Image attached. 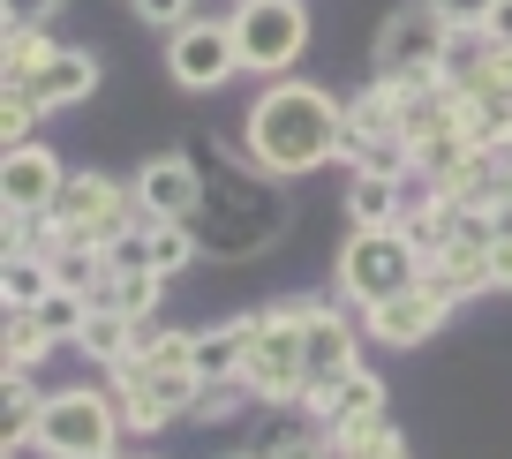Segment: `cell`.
<instances>
[{"instance_id": "6da1fadb", "label": "cell", "mask_w": 512, "mask_h": 459, "mask_svg": "<svg viewBox=\"0 0 512 459\" xmlns=\"http://www.w3.org/2000/svg\"><path fill=\"white\" fill-rule=\"evenodd\" d=\"M196 166H204V204H196V241L219 264L272 249L287 234V181L264 174L249 151H219V143H196Z\"/></svg>"}, {"instance_id": "7a4b0ae2", "label": "cell", "mask_w": 512, "mask_h": 459, "mask_svg": "<svg viewBox=\"0 0 512 459\" xmlns=\"http://www.w3.org/2000/svg\"><path fill=\"white\" fill-rule=\"evenodd\" d=\"M339 143H347V98H332L324 83H302V76L264 83L256 106H249V121H241V151L279 181L332 166Z\"/></svg>"}, {"instance_id": "3957f363", "label": "cell", "mask_w": 512, "mask_h": 459, "mask_svg": "<svg viewBox=\"0 0 512 459\" xmlns=\"http://www.w3.org/2000/svg\"><path fill=\"white\" fill-rule=\"evenodd\" d=\"M256 407H302L309 399V301H272L256 309V339L241 362Z\"/></svg>"}, {"instance_id": "277c9868", "label": "cell", "mask_w": 512, "mask_h": 459, "mask_svg": "<svg viewBox=\"0 0 512 459\" xmlns=\"http://www.w3.org/2000/svg\"><path fill=\"white\" fill-rule=\"evenodd\" d=\"M452 23L437 16V0H407L400 16H384L377 31V83H392V91H437L445 83V53H452Z\"/></svg>"}, {"instance_id": "5b68a950", "label": "cell", "mask_w": 512, "mask_h": 459, "mask_svg": "<svg viewBox=\"0 0 512 459\" xmlns=\"http://www.w3.org/2000/svg\"><path fill=\"white\" fill-rule=\"evenodd\" d=\"M144 226V204H136V181H113V174H68L61 196L46 204V241H106L136 234Z\"/></svg>"}, {"instance_id": "8992f818", "label": "cell", "mask_w": 512, "mask_h": 459, "mask_svg": "<svg viewBox=\"0 0 512 459\" xmlns=\"http://www.w3.org/2000/svg\"><path fill=\"white\" fill-rule=\"evenodd\" d=\"M31 444L46 459H113L121 452V407H113V392H91V384L46 392V414H38Z\"/></svg>"}, {"instance_id": "52a82bcc", "label": "cell", "mask_w": 512, "mask_h": 459, "mask_svg": "<svg viewBox=\"0 0 512 459\" xmlns=\"http://www.w3.org/2000/svg\"><path fill=\"white\" fill-rule=\"evenodd\" d=\"M332 279H339V294H347V309H369V301L407 294V286L422 279V256H415V241H407L400 226H377V234H347L339 241Z\"/></svg>"}, {"instance_id": "ba28073f", "label": "cell", "mask_w": 512, "mask_h": 459, "mask_svg": "<svg viewBox=\"0 0 512 459\" xmlns=\"http://www.w3.org/2000/svg\"><path fill=\"white\" fill-rule=\"evenodd\" d=\"M226 23H234V46H241V68H249V76H264V83L294 76V61H302V46H309V8L302 0H241Z\"/></svg>"}, {"instance_id": "9c48e42d", "label": "cell", "mask_w": 512, "mask_h": 459, "mask_svg": "<svg viewBox=\"0 0 512 459\" xmlns=\"http://www.w3.org/2000/svg\"><path fill=\"white\" fill-rule=\"evenodd\" d=\"M400 113H407V98L392 91V83L369 76V91L347 98V143H339V159H347L354 174H362V166H407V151H400Z\"/></svg>"}, {"instance_id": "30bf717a", "label": "cell", "mask_w": 512, "mask_h": 459, "mask_svg": "<svg viewBox=\"0 0 512 459\" xmlns=\"http://www.w3.org/2000/svg\"><path fill=\"white\" fill-rule=\"evenodd\" d=\"M166 76L181 83V91H219V83L241 76V46H234V23H181L174 38H166Z\"/></svg>"}, {"instance_id": "8fae6325", "label": "cell", "mask_w": 512, "mask_h": 459, "mask_svg": "<svg viewBox=\"0 0 512 459\" xmlns=\"http://www.w3.org/2000/svg\"><path fill=\"white\" fill-rule=\"evenodd\" d=\"M452 309H460V301L430 294V286L415 279L407 294L369 301V309H354V317H362V339H377V347H430V339L452 324Z\"/></svg>"}, {"instance_id": "7c38bea8", "label": "cell", "mask_w": 512, "mask_h": 459, "mask_svg": "<svg viewBox=\"0 0 512 459\" xmlns=\"http://www.w3.org/2000/svg\"><path fill=\"white\" fill-rule=\"evenodd\" d=\"M136 204H144V219H196V204H204L196 151H159L136 166Z\"/></svg>"}, {"instance_id": "4fadbf2b", "label": "cell", "mask_w": 512, "mask_h": 459, "mask_svg": "<svg viewBox=\"0 0 512 459\" xmlns=\"http://www.w3.org/2000/svg\"><path fill=\"white\" fill-rule=\"evenodd\" d=\"M249 459H339V452H332V429L317 422V407H264Z\"/></svg>"}, {"instance_id": "5bb4252c", "label": "cell", "mask_w": 512, "mask_h": 459, "mask_svg": "<svg viewBox=\"0 0 512 459\" xmlns=\"http://www.w3.org/2000/svg\"><path fill=\"white\" fill-rule=\"evenodd\" d=\"M68 166L53 159L46 143H16L8 159H0V196H8V211H46L53 196H61Z\"/></svg>"}, {"instance_id": "9a60e30c", "label": "cell", "mask_w": 512, "mask_h": 459, "mask_svg": "<svg viewBox=\"0 0 512 459\" xmlns=\"http://www.w3.org/2000/svg\"><path fill=\"white\" fill-rule=\"evenodd\" d=\"M8 91H31V98H38V113H68V106H83V98L98 91V53L61 46L31 83H8Z\"/></svg>"}, {"instance_id": "2e32d148", "label": "cell", "mask_w": 512, "mask_h": 459, "mask_svg": "<svg viewBox=\"0 0 512 459\" xmlns=\"http://www.w3.org/2000/svg\"><path fill=\"white\" fill-rule=\"evenodd\" d=\"M407 211V166H362L347 181V219L354 234H377V226H400Z\"/></svg>"}, {"instance_id": "e0dca14e", "label": "cell", "mask_w": 512, "mask_h": 459, "mask_svg": "<svg viewBox=\"0 0 512 459\" xmlns=\"http://www.w3.org/2000/svg\"><path fill=\"white\" fill-rule=\"evenodd\" d=\"M302 407H317V422L324 429H339V422H362V414H384V377L377 369H347V377L332 384V392H309Z\"/></svg>"}, {"instance_id": "ac0fdd59", "label": "cell", "mask_w": 512, "mask_h": 459, "mask_svg": "<svg viewBox=\"0 0 512 459\" xmlns=\"http://www.w3.org/2000/svg\"><path fill=\"white\" fill-rule=\"evenodd\" d=\"M249 339H256V317L204 324V332H196V369H204V384H234L241 362H249Z\"/></svg>"}, {"instance_id": "d6986e66", "label": "cell", "mask_w": 512, "mask_h": 459, "mask_svg": "<svg viewBox=\"0 0 512 459\" xmlns=\"http://www.w3.org/2000/svg\"><path fill=\"white\" fill-rule=\"evenodd\" d=\"M136 347H144V324H136V317H121L113 301H98V309H91V324H83V339H76V354H91L98 369L128 362Z\"/></svg>"}, {"instance_id": "ffe728a7", "label": "cell", "mask_w": 512, "mask_h": 459, "mask_svg": "<svg viewBox=\"0 0 512 459\" xmlns=\"http://www.w3.org/2000/svg\"><path fill=\"white\" fill-rule=\"evenodd\" d=\"M53 53H61V46L46 38V23H8V38H0V76H8V83H31Z\"/></svg>"}, {"instance_id": "44dd1931", "label": "cell", "mask_w": 512, "mask_h": 459, "mask_svg": "<svg viewBox=\"0 0 512 459\" xmlns=\"http://www.w3.org/2000/svg\"><path fill=\"white\" fill-rule=\"evenodd\" d=\"M0 414H8V452L38 437V414H46V392L31 384V369H8V392H0Z\"/></svg>"}, {"instance_id": "7402d4cb", "label": "cell", "mask_w": 512, "mask_h": 459, "mask_svg": "<svg viewBox=\"0 0 512 459\" xmlns=\"http://www.w3.org/2000/svg\"><path fill=\"white\" fill-rule=\"evenodd\" d=\"M53 354V332L38 324V309H8V332H0V362L8 369H38Z\"/></svg>"}, {"instance_id": "603a6c76", "label": "cell", "mask_w": 512, "mask_h": 459, "mask_svg": "<svg viewBox=\"0 0 512 459\" xmlns=\"http://www.w3.org/2000/svg\"><path fill=\"white\" fill-rule=\"evenodd\" d=\"M196 256H204V241H196V226H189V219H151V271H159V279L189 271Z\"/></svg>"}, {"instance_id": "cb8c5ba5", "label": "cell", "mask_w": 512, "mask_h": 459, "mask_svg": "<svg viewBox=\"0 0 512 459\" xmlns=\"http://www.w3.org/2000/svg\"><path fill=\"white\" fill-rule=\"evenodd\" d=\"M159 294H166V279L159 271H121V279H106L98 286V301H113L121 317H136V324H151L159 317Z\"/></svg>"}, {"instance_id": "d4e9b609", "label": "cell", "mask_w": 512, "mask_h": 459, "mask_svg": "<svg viewBox=\"0 0 512 459\" xmlns=\"http://www.w3.org/2000/svg\"><path fill=\"white\" fill-rule=\"evenodd\" d=\"M91 309H98L91 294H76V286H53V294L38 301V324L53 332V347H76V339H83V324H91Z\"/></svg>"}, {"instance_id": "484cf974", "label": "cell", "mask_w": 512, "mask_h": 459, "mask_svg": "<svg viewBox=\"0 0 512 459\" xmlns=\"http://www.w3.org/2000/svg\"><path fill=\"white\" fill-rule=\"evenodd\" d=\"M53 286L61 279H53L46 256H8V271H0V301H8V309H38Z\"/></svg>"}, {"instance_id": "4316f807", "label": "cell", "mask_w": 512, "mask_h": 459, "mask_svg": "<svg viewBox=\"0 0 512 459\" xmlns=\"http://www.w3.org/2000/svg\"><path fill=\"white\" fill-rule=\"evenodd\" d=\"M332 452H339V459L400 452V429H392V414H362V422H339V429H332Z\"/></svg>"}, {"instance_id": "83f0119b", "label": "cell", "mask_w": 512, "mask_h": 459, "mask_svg": "<svg viewBox=\"0 0 512 459\" xmlns=\"http://www.w3.org/2000/svg\"><path fill=\"white\" fill-rule=\"evenodd\" d=\"M136 362L144 369H196V332H144ZM196 377H204V369H196Z\"/></svg>"}, {"instance_id": "f1b7e54d", "label": "cell", "mask_w": 512, "mask_h": 459, "mask_svg": "<svg viewBox=\"0 0 512 459\" xmlns=\"http://www.w3.org/2000/svg\"><path fill=\"white\" fill-rule=\"evenodd\" d=\"M38 121H46V113H38L31 91H8V98H0V143H8V151H16V143H31Z\"/></svg>"}, {"instance_id": "f546056e", "label": "cell", "mask_w": 512, "mask_h": 459, "mask_svg": "<svg viewBox=\"0 0 512 459\" xmlns=\"http://www.w3.org/2000/svg\"><path fill=\"white\" fill-rule=\"evenodd\" d=\"M241 407H256L241 377H234V384H204V399H196V422H234Z\"/></svg>"}, {"instance_id": "4dcf8cb0", "label": "cell", "mask_w": 512, "mask_h": 459, "mask_svg": "<svg viewBox=\"0 0 512 459\" xmlns=\"http://www.w3.org/2000/svg\"><path fill=\"white\" fill-rule=\"evenodd\" d=\"M136 23H151V31L174 38L181 23H196V0H136Z\"/></svg>"}, {"instance_id": "1f68e13d", "label": "cell", "mask_w": 512, "mask_h": 459, "mask_svg": "<svg viewBox=\"0 0 512 459\" xmlns=\"http://www.w3.org/2000/svg\"><path fill=\"white\" fill-rule=\"evenodd\" d=\"M490 8H497V0H437V16H445L452 31H482V23H490Z\"/></svg>"}, {"instance_id": "d6a6232c", "label": "cell", "mask_w": 512, "mask_h": 459, "mask_svg": "<svg viewBox=\"0 0 512 459\" xmlns=\"http://www.w3.org/2000/svg\"><path fill=\"white\" fill-rule=\"evenodd\" d=\"M8 8V23H53L61 16V0H0Z\"/></svg>"}, {"instance_id": "836d02e7", "label": "cell", "mask_w": 512, "mask_h": 459, "mask_svg": "<svg viewBox=\"0 0 512 459\" xmlns=\"http://www.w3.org/2000/svg\"><path fill=\"white\" fill-rule=\"evenodd\" d=\"M482 38H490V46H512V0H497V8H490V23H482Z\"/></svg>"}, {"instance_id": "e575fe53", "label": "cell", "mask_w": 512, "mask_h": 459, "mask_svg": "<svg viewBox=\"0 0 512 459\" xmlns=\"http://www.w3.org/2000/svg\"><path fill=\"white\" fill-rule=\"evenodd\" d=\"M490 271H497V294H512V241H497V256H490Z\"/></svg>"}, {"instance_id": "d590c367", "label": "cell", "mask_w": 512, "mask_h": 459, "mask_svg": "<svg viewBox=\"0 0 512 459\" xmlns=\"http://www.w3.org/2000/svg\"><path fill=\"white\" fill-rule=\"evenodd\" d=\"M490 226H497V241H512V196H505V204L490 211Z\"/></svg>"}, {"instance_id": "8d00e7d4", "label": "cell", "mask_w": 512, "mask_h": 459, "mask_svg": "<svg viewBox=\"0 0 512 459\" xmlns=\"http://www.w3.org/2000/svg\"><path fill=\"white\" fill-rule=\"evenodd\" d=\"M369 459H407V444H400V452H369Z\"/></svg>"}, {"instance_id": "74e56055", "label": "cell", "mask_w": 512, "mask_h": 459, "mask_svg": "<svg viewBox=\"0 0 512 459\" xmlns=\"http://www.w3.org/2000/svg\"><path fill=\"white\" fill-rule=\"evenodd\" d=\"M234 459H249V452H234Z\"/></svg>"}, {"instance_id": "f35d334b", "label": "cell", "mask_w": 512, "mask_h": 459, "mask_svg": "<svg viewBox=\"0 0 512 459\" xmlns=\"http://www.w3.org/2000/svg\"><path fill=\"white\" fill-rule=\"evenodd\" d=\"M113 459H121V452H113Z\"/></svg>"}]
</instances>
